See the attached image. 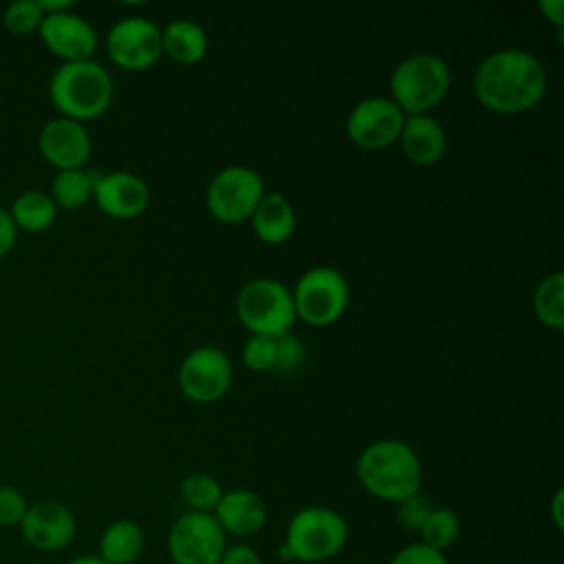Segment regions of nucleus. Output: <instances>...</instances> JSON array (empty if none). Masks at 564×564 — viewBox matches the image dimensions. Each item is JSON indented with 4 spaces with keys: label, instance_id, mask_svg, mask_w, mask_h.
I'll return each mask as SVG.
<instances>
[{
    "label": "nucleus",
    "instance_id": "13",
    "mask_svg": "<svg viewBox=\"0 0 564 564\" xmlns=\"http://www.w3.org/2000/svg\"><path fill=\"white\" fill-rule=\"evenodd\" d=\"M22 540L42 553H57L73 544L77 535V518L64 502L40 500L26 507L18 524Z\"/></svg>",
    "mask_w": 564,
    "mask_h": 564
},
{
    "label": "nucleus",
    "instance_id": "9",
    "mask_svg": "<svg viewBox=\"0 0 564 564\" xmlns=\"http://www.w3.org/2000/svg\"><path fill=\"white\" fill-rule=\"evenodd\" d=\"M227 535L212 513L185 511L167 529L165 551L172 564H218Z\"/></svg>",
    "mask_w": 564,
    "mask_h": 564
},
{
    "label": "nucleus",
    "instance_id": "26",
    "mask_svg": "<svg viewBox=\"0 0 564 564\" xmlns=\"http://www.w3.org/2000/svg\"><path fill=\"white\" fill-rule=\"evenodd\" d=\"M458 535H460V520H458V513L449 507H434L419 531V538L423 544L443 553L456 544Z\"/></svg>",
    "mask_w": 564,
    "mask_h": 564
},
{
    "label": "nucleus",
    "instance_id": "32",
    "mask_svg": "<svg viewBox=\"0 0 564 564\" xmlns=\"http://www.w3.org/2000/svg\"><path fill=\"white\" fill-rule=\"evenodd\" d=\"M302 361H304V346L295 335L286 333L275 339V368L273 370L293 372L297 366H302Z\"/></svg>",
    "mask_w": 564,
    "mask_h": 564
},
{
    "label": "nucleus",
    "instance_id": "4",
    "mask_svg": "<svg viewBox=\"0 0 564 564\" xmlns=\"http://www.w3.org/2000/svg\"><path fill=\"white\" fill-rule=\"evenodd\" d=\"M115 95L110 73L93 62H64L55 68L48 82V97L59 117L73 121H90L101 117Z\"/></svg>",
    "mask_w": 564,
    "mask_h": 564
},
{
    "label": "nucleus",
    "instance_id": "27",
    "mask_svg": "<svg viewBox=\"0 0 564 564\" xmlns=\"http://www.w3.org/2000/svg\"><path fill=\"white\" fill-rule=\"evenodd\" d=\"M44 13L37 0H15L2 13V24L13 35H29L40 29Z\"/></svg>",
    "mask_w": 564,
    "mask_h": 564
},
{
    "label": "nucleus",
    "instance_id": "33",
    "mask_svg": "<svg viewBox=\"0 0 564 564\" xmlns=\"http://www.w3.org/2000/svg\"><path fill=\"white\" fill-rule=\"evenodd\" d=\"M218 564H262V557L256 546L240 540V542L227 544Z\"/></svg>",
    "mask_w": 564,
    "mask_h": 564
},
{
    "label": "nucleus",
    "instance_id": "12",
    "mask_svg": "<svg viewBox=\"0 0 564 564\" xmlns=\"http://www.w3.org/2000/svg\"><path fill=\"white\" fill-rule=\"evenodd\" d=\"M405 115L390 97H366L346 117V134L361 150H383L399 141Z\"/></svg>",
    "mask_w": 564,
    "mask_h": 564
},
{
    "label": "nucleus",
    "instance_id": "24",
    "mask_svg": "<svg viewBox=\"0 0 564 564\" xmlns=\"http://www.w3.org/2000/svg\"><path fill=\"white\" fill-rule=\"evenodd\" d=\"M533 313L546 328L560 330L564 326V275L553 271L540 280L533 293Z\"/></svg>",
    "mask_w": 564,
    "mask_h": 564
},
{
    "label": "nucleus",
    "instance_id": "11",
    "mask_svg": "<svg viewBox=\"0 0 564 564\" xmlns=\"http://www.w3.org/2000/svg\"><path fill=\"white\" fill-rule=\"evenodd\" d=\"M106 53L123 70L152 68L163 55L161 29L148 18H123L106 35Z\"/></svg>",
    "mask_w": 564,
    "mask_h": 564
},
{
    "label": "nucleus",
    "instance_id": "17",
    "mask_svg": "<svg viewBox=\"0 0 564 564\" xmlns=\"http://www.w3.org/2000/svg\"><path fill=\"white\" fill-rule=\"evenodd\" d=\"M212 516L216 518L225 535L251 538L267 527L269 509L260 494L245 487H236L223 494Z\"/></svg>",
    "mask_w": 564,
    "mask_h": 564
},
{
    "label": "nucleus",
    "instance_id": "36",
    "mask_svg": "<svg viewBox=\"0 0 564 564\" xmlns=\"http://www.w3.org/2000/svg\"><path fill=\"white\" fill-rule=\"evenodd\" d=\"M562 507H564V491L562 489H555L553 498H551V520L555 524L557 531L564 529V513H562Z\"/></svg>",
    "mask_w": 564,
    "mask_h": 564
},
{
    "label": "nucleus",
    "instance_id": "25",
    "mask_svg": "<svg viewBox=\"0 0 564 564\" xmlns=\"http://www.w3.org/2000/svg\"><path fill=\"white\" fill-rule=\"evenodd\" d=\"M223 494V485L205 471H192L181 480V500L185 502L187 511L214 513Z\"/></svg>",
    "mask_w": 564,
    "mask_h": 564
},
{
    "label": "nucleus",
    "instance_id": "7",
    "mask_svg": "<svg viewBox=\"0 0 564 564\" xmlns=\"http://www.w3.org/2000/svg\"><path fill=\"white\" fill-rule=\"evenodd\" d=\"M291 295L297 319L308 326H330L348 308L350 289L337 269L319 264L297 278Z\"/></svg>",
    "mask_w": 564,
    "mask_h": 564
},
{
    "label": "nucleus",
    "instance_id": "20",
    "mask_svg": "<svg viewBox=\"0 0 564 564\" xmlns=\"http://www.w3.org/2000/svg\"><path fill=\"white\" fill-rule=\"evenodd\" d=\"M145 551V533L139 522L117 518L104 527L97 542V555L106 564H134Z\"/></svg>",
    "mask_w": 564,
    "mask_h": 564
},
{
    "label": "nucleus",
    "instance_id": "14",
    "mask_svg": "<svg viewBox=\"0 0 564 564\" xmlns=\"http://www.w3.org/2000/svg\"><path fill=\"white\" fill-rule=\"evenodd\" d=\"M37 150L48 165L57 167V172L79 170L90 159L93 141L84 123L66 117H55L42 126L37 137Z\"/></svg>",
    "mask_w": 564,
    "mask_h": 564
},
{
    "label": "nucleus",
    "instance_id": "35",
    "mask_svg": "<svg viewBox=\"0 0 564 564\" xmlns=\"http://www.w3.org/2000/svg\"><path fill=\"white\" fill-rule=\"evenodd\" d=\"M538 9L542 11V15L549 24H553L557 31L564 29V2L562 0H540Z\"/></svg>",
    "mask_w": 564,
    "mask_h": 564
},
{
    "label": "nucleus",
    "instance_id": "23",
    "mask_svg": "<svg viewBox=\"0 0 564 564\" xmlns=\"http://www.w3.org/2000/svg\"><path fill=\"white\" fill-rule=\"evenodd\" d=\"M99 172L93 170H64L57 172L51 185V198L57 209H79L93 198V189Z\"/></svg>",
    "mask_w": 564,
    "mask_h": 564
},
{
    "label": "nucleus",
    "instance_id": "29",
    "mask_svg": "<svg viewBox=\"0 0 564 564\" xmlns=\"http://www.w3.org/2000/svg\"><path fill=\"white\" fill-rule=\"evenodd\" d=\"M432 509H434L432 500L419 491L397 505V522L401 529L410 533H419Z\"/></svg>",
    "mask_w": 564,
    "mask_h": 564
},
{
    "label": "nucleus",
    "instance_id": "31",
    "mask_svg": "<svg viewBox=\"0 0 564 564\" xmlns=\"http://www.w3.org/2000/svg\"><path fill=\"white\" fill-rule=\"evenodd\" d=\"M26 498L13 485H0V527H18L26 513Z\"/></svg>",
    "mask_w": 564,
    "mask_h": 564
},
{
    "label": "nucleus",
    "instance_id": "28",
    "mask_svg": "<svg viewBox=\"0 0 564 564\" xmlns=\"http://www.w3.org/2000/svg\"><path fill=\"white\" fill-rule=\"evenodd\" d=\"M242 364L253 372H267L275 368V339L264 335H251L242 346Z\"/></svg>",
    "mask_w": 564,
    "mask_h": 564
},
{
    "label": "nucleus",
    "instance_id": "1",
    "mask_svg": "<svg viewBox=\"0 0 564 564\" xmlns=\"http://www.w3.org/2000/svg\"><path fill=\"white\" fill-rule=\"evenodd\" d=\"M546 70L524 48L489 53L474 73V95L482 108L496 115H522L533 110L546 95Z\"/></svg>",
    "mask_w": 564,
    "mask_h": 564
},
{
    "label": "nucleus",
    "instance_id": "15",
    "mask_svg": "<svg viewBox=\"0 0 564 564\" xmlns=\"http://www.w3.org/2000/svg\"><path fill=\"white\" fill-rule=\"evenodd\" d=\"M37 33L44 46L64 62L93 59V53L97 51L95 29L82 15L70 11L44 15Z\"/></svg>",
    "mask_w": 564,
    "mask_h": 564
},
{
    "label": "nucleus",
    "instance_id": "19",
    "mask_svg": "<svg viewBox=\"0 0 564 564\" xmlns=\"http://www.w3.org/2000/svg\"><path fill=\"white\" fill-rule=\"evenodd\" d=\"M249 220L253 234L267 245L286 242L297 225V216L291 200L278 192H264Z\"/></svg>",
    "mask_w": 564,
    "mask_h": 564
},
{
    "label": "nucleus",
    "instance_id": "3",
    "mask_svg": "<svg viewBox=\"0 0 564 564\" xmlns=\"http://www.w3.org/2000/svg\"><path fill=\"white\" fill-rule=\"evenodd\" d=\"M346 518L326 505L297 509L284 529L280 560L297 564H324L335 560L348 544Z\"/></svg>",
    "mask_w": 564,
    "mask_h": 564
},
{
    "label": "nucleus",
    "instance_id": "16",
    "mask_svg": "<svg viewBox=\"0 0 564 564\" xmlns=\"http://www.w3.org/2000/svg\"><path fill=\"white\" fill-rule=\"evenodd\" d=\"M93 200L106 216L130 220L148 209L150 189L141 176L119 170L97 176Z\"/></svg>",
    "mask_w": 564,
    "mask_h": 564
},
{
    "label": "nucleus",
    "instance_id": "18",
    "mask_svg": "<svg viewBox=\"0 0 564 564\" xmlns=\"http://www.w3.org/2000/svg\"><path fill=\"white\" fill-rule=\"evenodd\" d=\"M401 152L414 165H436L447 150V134L432 115L405 117L399 141Z\"/></svg>",
    "mask_w": 564,
    "mask_h": 564
},
{
    "label": "nucleus",
    "instance_id": "21",
    "mask_svg": "<svg viewBox=\"0 0 564 564\" xmlns=\"http://www.w3.org/2000/svg\"><path fill=\"white\" fill-rule=\"evenodd\" d=\"M161 48L172 62L181 66L198 64L209 48L207 33L192 20H174L161 29Z\"/></svg>",
    "mask_w": 564,
    "mask_h": 564
},
{
    "label": "nucleus",
    "instance_id": "37",
    "mask_svg": "<svg viewBox=\"0 0 564 564\" xmlns=\"http://www.w3.org/2000/svg\"><path fill=\"white\" fill-rule=\"evenodd\" d=\"M40 9L44 15H53V13H64L73 9V0H37Z\"/></svg>",
    "mask_w": 564,
    "mask_h": 564
},
{
    "label": "nucleus",
    "instance_id": "8",
    "mask_svg": "<svg viewBox=\"0 0 564 564\" xmlns=\"http://www.w3.org/2000/svg\"><path fill=\"white\" fill-rule=\"evenodd\" d=\"M262 196L264 183L256 170L247 165H227L212 176L205 203L218 223L238 225L251 218Z\"/></svg>",
    "mask_w": 564,
    "mask_h": 564
},
{
    "label": "nucleus",
    "instance_id": "38",
    "mask_svg": "<svg viewBox=\"0 0 564 564\" xmlns=\"http://www.w3.org/2000/svg\"><path fill=\"white\" fill-rule=\"evenodd\" d=\"M66 564H106L97 553L95 555H90V553H86V555H77V557H73V560H68Z\"/></svg>",
    "mask_w": 564,
    "mask_h": 564
},
{
    "label": "nucleus",
    "instance_id": "6",
    "mask_svg": "<svg viewBox=\"0 0 564 564\" xmlns=\"http://www.w3.org/2000/svg\"><path fill=\"white\" fill-rule=\"evenodd\" d=\"M236 315L251 335L273 339L291 333L297 319L291 291L273 278L247 282L236 297Z\"/></svg>",
    "mask_w": 564,
    "mask_h": 564
},
{
    "label": "nucleus",
    "instance_id": "10",
    "mask_svg": "<svg viewBox=\"0 0 564 564\" xmlns=\"http://www.w3.org/2000/svg\"><path fill=\"white\" fill-rule=\"evenodd\" d=\"M234 379L231 359L216 346H198L185 355L178 368L181 392L200 405L220 401Z\"/></svg>",
    "mask_w": 564,
    "mask_h": 564
},
{
    "label": "nucleus",
    "instance_id": "22",
    "mask_svg": "<svg viewBox=\"0 0 564 564\" xmlns=\"http://www.w3.org/2000/svg\"><path fill=\"white\" fill-rule=\"evenodd\" d=\"M9 216L15 225V229H24L29 234H40V231H46L55 223L57 205L53 203L51 194H46L42 189H29V192H22L13 200Z\"/></svg>",
    "mask_w": 564,
    "mask_h": 564
},
{
    "label": "nucleus",
    "instance_id": "30",
    "mask_svg": "<svg viewBox=\"0 0 564 564\" xmlns=\"http://www.w3.org/2000/svg\"><path fill=\"white\" fill-rule=\"evenodd\" d=\"M388 564H449L443 551H436L421 540L397 549Z\"/></svg>",
    "mask_w": 564,
    "mask_h": 564
},
{
    "label": "nucleus",
    "instance_id": "34",
    "mask_svg": "<svg viewBox=\"0 0 564 564\" xmlns=\"http://www.w3.org/2000/svg\"><path fill=\"white\" fill-rule=\"evenodd\" d=\"M15 238H18V229H15L9 212L0 207V258H4L13 249Z\"/></svg>",
    "mask_w": 564,
    "mask_h": 564
},
{
    "label": "nucleus",
    "instance_id": "5",
    "mask_svg": "<svg viewBox=\"0 0 564 564\" xmlns=\"http://www.w3.org/2000/svg\"><path fill=\"white\" fill-rule=\"evenodd\" d=\"M390 99L405 115H430L449 93L452 73L434 53H414L401 59L388 79Z\"/></svg>",
    "mask_w": 564,
    "mask_h": 564
},
{
    "label": "nucleus",
    "instance_id": "2",
    "mask_svg": "<svg viewBox=\"0 0 564 564\" xmlns=\"http://www.w3.org/2000/svg\"><path fill=\"white\" fill-rule=\"evenodd\" d=\"M355 471L364 491L381 502L399 505L423 487L421 458L399 438H381L364 447Z\"/></svg>",
    "mask_w": 564,
    "mask_h": 564
}]
</instances>
